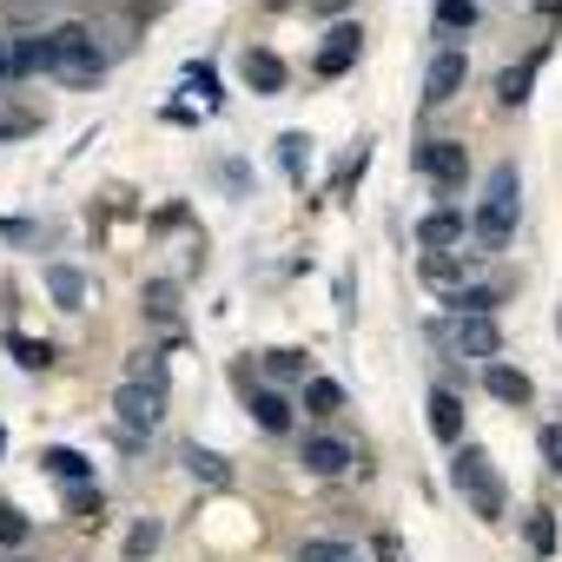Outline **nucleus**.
Wrapping results in <instances>:
<instances>
[{
	"instance_id": "f257e3e1",
	"label": "nucleus",
	"mask_w": 562,
	"mask_h": 562,
	"mask_svg": "<svg viewBox=\"0 0 562 562\" xmlns=\"http://www.w3.org/2000/svg\"><path fill=\"white\" fill-rule=\"evenodd\" d=\"M476 245L483 251H503L509 245V232H516V166L503 159V166H490V186H483V205H476Z\"/></svg>"
},
{
	"instance_id": "f03ea898",
	"label": "nucleus",
	"mask_w": 562,
	"mask_h": 562,
	"mask_svg": "<svg viewBox=\"0 0 562 562\" xmlns=\"http://www.w3.org/2000/svg\"><path fill=\"white\" fill-rule=\"evenodd\" d=\"M100 74H106V60H100V47H93V27H80V21L54 27V80H67V87H93Z\"/></svg>"
},
{
	"instance_id": "7ed1b4c3",
	"label": "nucleus",
	"mask_w": 562,
	"mask_h": 562,
	"mask_svg": "<svg viewBox=\"0 0 562 562\" xmlns=\"http://www.w3.org/2000/svg\"><path fill=\"white\" fill-rule=\"evenodd\" d=\"M450 476H457V490L470 496V509H476L483 522H496V516H503V483H496V470H490V457H483L476 443H463V450H457Z\"/></svg>"
},
{
	"instance_id": "20e7f679",
	"label": "nucleus",
	"mask_w": 562,
	"mask_h": 562,
	"mask_svg": "<svg viewBox=\"0 0 562 562\" xmlns=\"http://www.w3.org/2000/svg\"><path fill=\"white\" fill-rule=\"evenodd\" d=\"M411 166H417L424 179H437L443 192H457L463 172H470V153H463V139H424V146L411 153Z\"/></svg>"
},
{
	"instance_id": "39448f33",
	"label": "nucleus",
	"mask_w": 562,
	"mask_h": 562,
	"mask_svg": "<svg viewBox=\"0 0 562 562\" xmlns=\"http://www.w3.org/2000/svg\"><path fill=\"white\" fill-rule=\"evenodd\" d=\"M113 411H120V424L126 430H153L159 417H166V384H120V397H113Z\"/></svg>"
},
{
	"instance_id": "423d86ee",
	"label": "nucleus",
	"mask_w": 562,
	"mask_h": 562,
	"mask_svg": "<svg viewBox=\"0 0 562 562\" xmlns=\"http://www.w3.org/2000/svg\"><path fill=\"white\" fill-rule=\"evenodd\" d=\"M463 80H470V60H463L457 47H443V54L430 60V74H424V106H450V100L463 93Z\"/></svg>"
},
{
	"instance_id": "0eeeda50",
	"label": "nucleus",
	"mask_w": 562,
	"mask_h": 562,
	"mask_svg": "<svg viewBox=\"0 0 562 562\" xmlns=\"http://www.w3.org/2000/svg\"><path fill=\"white\" fill-rule=\"evenodd\" d=\"M457 351H463V358H483V364H496V351H503V331H496V318H457Z\"/></svg>"
},
{
	"instance_id": "6e6552de",
	"label": "nucleus",
	"mask_w": 562,
	"mask_h": 562,
	"mask_svg": "<svg viewBox=\"0 0 562 562\" xmlns=\"http://www.w3.org/2000/svg\"><path fill=\"white\" fill-rule=\"evenodd\" d=\"M358 47H364V34H358V27H338V34H325V47H318V74H325V80L351 74Z\"/></svg>"
},
{
	"instance_id": "1a4fd4ad",
	"label": "nucleus",
	"mask_w": 562,
	"mask_h": 562,
	"mask_svg": "<svg viewBox=\"0 0 562 562\" xmlns=\"http://www.w3.org/2000/svg\"><path fill=\"white\" fill-rule=\"evenodd\" d=\"M417 245H424V251H450V245H463V212L443 205V212L417 218Z\"/></svg>"
},
{
	"instance_id": "9d476101",
	"label": "nucleus",
	"mask_w": 562,
	"mask_h": 562,
	"mask_svg": "<svg viewBox=\"0 0 562 562\" xmlns=\"http://www.w3.org/2000/svg\"><path fill=\"white\" fill-rule=\"evenodd\" d=\"M430 430H437L443 443H457V450H463V397H457V391H443V384L430 391Z\"/></svg>"
},
{
	"instance_id": "9b49d317",
	"label": "nucleus",
	"mask_w": 562,
	"mask_h": 562,
	"mask_svg": "<svg viewBox=\"0 0 562 562\" xmlns=\"http://www.w3.org/2000/svg\"><path fill=\"white\" fill-rule=\"evenodd\" d=\"M305 470H312V476H345V470H351V443H338V437H305Z\"/></svg>"
},
{
	"instance_id": "f8f14e48",
	"label": "nucleus",
	"mask_w": 562,
	"mask_h": 562,
	"mask_svg": "<svg viewBox=\"0 0 562 562\" xmlns=\"http://www.w3.org/2000/svg\"><path fill=\"white\" fill-rule=\"evenodd\" d=\"M245 87L251 93H285V60H278L271 47H251L245 54Z\"/></svg>"
},
{
	"instance_id": "ddd939ff",
	"label": "nucleus",
	"mask_w": 562,
	"mask_h": 562,
	"mask_svg": "<svg viewBox=\"0 0 562 562\" xmlns=\"http://www.w3.org/2000/svg\"><path fill=\"white\" fill-rule=\"evenodd\" d=\"M14 74H54V34H14Z\"/></svg>"
},
{
	"instance_id": "4468645a",
	"label": "nucleus",
	"mask_w": 562,
	"mask_h": 562,
	"mask_svg": "<svg viewBox=\"0 0 562 562\" xmlns=\"http://www.w3.org/2000/svg\"><path fill=\"white\" fill-rule=\"evenodd\" d=\"M483 384H490V397H496V404H529V397H536V384H529L516 364H490V371H483Z\"/></svg>"
},
{
	"instance_id": "2eb2a0df",
	"label": "nucleus",
	"mask_w": 562,
	"mask_h": 562,
	"mask_svg": "<svg viewBox=\"0 0 562 562\" xmlns=\"http://www.w3.org/2000/svg\"><path fill=\"white\" fill-rule=\"evenodd\" d=\"M41 470H47V476H60L67 490H74V483H93V463H87L80 450H67V443H54V450H41Z\"/></svg>"
},
{
	"instance_id": "dca6fc26",
	"label": "nucleus",
	"mask_w": 562,
	"mask_h": 562,
	"mask_svg": "<svg viewBox=\"0 0 562 562\" xmlns=\"http://www.w3.org/2000/svg\"><path fill=\"white\" fill-rule=\"evenodd\" d=\"M47 292H54L60 312H80V305H87V278H80L74 265H47Z\"/></svg>"
},
{
	"instance_id": "f3484780",
	"label": "nucleus",
	"mask_w": 562,
	"mask_h": 562,
	"mask_svg": "<svg viewBox=\"0 0 562 562\" xmlns=\"http://www.w3.org/2000/svg\"><path fill=\"white\" fill-rule=\"evenodd\" d=\"M536 67H542V54H529L522 67H509V74H496V93H503L509 106H522V100H529V80H536Z\"/></svg>"
},
{
	"instance_id": "a211bd4d",
	"label": "nucleus",
	"mask_w": 562,
	"mask_h": 562,
	"mask_svg": "<svg viewBox=\"0 0 562 562\" xmlns=\"http://www.w3.org/2000/svg\"><path fill=\"white\" fill-rule=\"evenodd\" d=\"M305 411H312V417H338V411H345V391H338L331 378H312V384H305Z\"/></svg>"
},
{
	"instance_id": "6ab92c4d",
	"label": "nucleus",
	"mask_w": 562,
	"mask_h": 562,
	"mask_svg": "<svg viewBox=\"0 0 562 562\" xmlns=\"http://www.w3.org/2000/svg\"><path fill=\"white\" fill-rule=\"evenodd\" d=\"M186 463H192V476H205L212 490H225V483H232V463H225L218 450H199V443H192V450H186Z\"/></svg>"
},
{
	"instance_id": "aec40b11",
	"label": "nucleus",
	"mask_w": 562,
	"mask_h": 562,
	"mask_svg": "<svg viewBox=\"0 0 562 562\" xmlns=\"http://www.w3.org/2000/svg\"><path fill=\"white\" fill-rule=\"evenodd\" d=\"M251 417H258V430H285V424H292V404L278 397V391H258V397H251Z\"/></svg>"
},
{
	"instance_id": "412c9836",
	"label": "nucleus",
	"mask_w": 562,
	"mask_h": 562,
	"mask_svg": "<svg viewBox=\"0 0 562 562\" xmlns=\"http://www.w3.org/2000/svg\"><path fill=\"white\" fill-rule=\"evenodd\" d=\"M146 312H153L159 325L179 318V285H172V278H153V285H146Z\"/></svg>"
},
{
	"instance_id": "4be33fe9",
	"label": "nucleus",
	"mask_w": 562,
	"mask_h": 562,
	"mask_svg": "<svg viewBox=\"0 0 562 562\" xmlns=\"http://www.w3.org/2000/svg\"><path fill=\"white\" fill-rule=\"evenodd\" d=\"M100 509H106V503H100V483H74V490H67V516H74V522H100Z\"/></svg>"
},
{
	"instance_id": "5701e85b",
	"label": "nucleus",
	"mask_w": 562,
	"mask_h": 562,
	"mask_svg": "<svg viewBox=\"0 0 562 562\" xmlns=\"http://www.w3.org/2000/svg\"><path fill=\"white\" fill-rule=\"evenodd\" d=\"M299 562H364L351 542H331V536H312L305 549H299Z\"/></svg>"
},
{
	"instance_id": "b1692460",
	"label": "nucleus",
	"mask_w": 562,
	"mask_h": 562,
	"mask_svg": "<svg viewBox=\"0 0 562 562\" xmlns=\"http://www.w3.org/2000/svg\"><path fill=\"white\" fill-rule=\"evenodd\" d=\"M278 159H285L292 179H305V166H312V139H305V133H285V139H278Z\"/></svg>"
},
{
	"instance_id": "393cba45",
	"label": "nucleus",
	"mask_w": 562,
	"mask_h": 562,
	"mask_svg": "<svg viewBox=\"0 0 562 562\" xmlns=\"http://www.w3.org/2000/svg\"><path fill=\"white\" fill-rule=\"evenodd\" d=\"M437 27H443V34L476 27V0H437Z\"/></svg>"
},
{
	"instance_id": "a878e982",
	"label": "nucleus",
	"mask_w": 562,
	"mask_h": 562,
	"mask_svg": "<svg viewBox=\"0 0 562 562\" xmlns=\"http://www.w3.org/2000/svg\"><path fill=\"white\" fill-rule=\"evenodd\" d=\"M27 133H41V113H27V106H0V139H27Z\"/></svg>"
},
{
	"instance_id": "bb28decb",
	"label": "nucleus",
	"mask_w": 562,
	"mask_h": 562,
	"mask_svg": "<svg viewBox=\"0 0 562 562\" xmlns=\"http://www.w3.org/2000/svg\"><path fill=\"white\" fill-rule=\"evenodd\" d=\"M8 351H14L27 371H47V364H54V345H47V338H41V345H34V338H8Z\"/></svg>"
},
{
	"instance_id": "cd10ccee",
	"label": "nucleus",
	"mask_w": 562,
	"mask_h": 562,
	"mask_svg": "<svg viewBox=\"0 0 562 562\" xmlns=\"http://www.w3.org/2000/svg\"><path fill=\"white\" fill-rule=\"evenodd\" d=\"M0 542H8V549H21V542H27V516H21L14 503H0Z\"/></svg>"
},
{
	"instance_id": "c85d7f7f",
	"label": "nucleus",
	"mask_w": 562,
	"mask_h": 562,
	"mask_svg": "<svg viewBox=\"0 0 562 562\" xmlns=\"http://www.w3.org/2000/svg\"><path fill=\"white\" fill-rule=\"evenodd\" d=\"M153 549H159V522H139V529L126 536V555H133V562H146Z\"/></svg>"
},
{
	"instance_id": "c756f323",
	"label": "nucleus",
	"mask_w": 562,
	"mask_h": 562,
	"mask_svg": "<svg viewBox=\"0 0 562 562\" xmlns=\"http://www.w3.org/2000/svg\"><path fill=\"white\" fill-rule=\"evenodd\" d=\"M265 371H271V378H299V371H305V351H271Z\"/></svg>"
},
{
	"instance_id": "7c9ffc66",
	"label": "nucleus",
	"mask_w": 562,
	"mask_h": 562,
	"mask_svg": "<svg viewBox=\"0 0 562 562\" xmlns=\"http://www.w3.org/2000/svg\"><path fill=\"white\" fill-rule=\"evenodd\" d=\"M529 542H536V549H542V555H549V549H555V522H549V516H542V509H536V516H529Z\"/></svg>"
},
{
	"instance_id": "2f4dec72",
	"label": "nucleus",
	"mask_w": 562,
	"mask_h": 562,
	"mask_svg": "<svg viewBox=\"0 0 562 562\" xmlns=\"http://www.w3.org/2000/svg\"><path fill=\"white\" fill-rule=\"evenodd\" d=\"M0 80H21V74H14V41H8V34H0Z\"/></svg>"
},
{
	"instance_id": "473e14b6",
	"label": "nucleus",
	"mask_w": 562,
	"mask_h": 562,
	"mask_svg": "<svg viewBox=\"0 0 562 562\" xmlns=\"http://www.w3.org/2000/svg\"><path fill=\"white\" fill-rule=\"evenodd\" d=\"M0 457H8V424H0Z\"/></svg>"
},
{
	"instance_id": "72a5a7b5",
	"label": "nucleus",
	"mask_w": 562,
	"mask_h": 562,
	"mask_svg": "<svg viewBox=\"0 0 562 562\" xmlns=\"http://www.w3.org/2000/svg\"><path fill=\"white\" fill-rule=\"evenodd\" d=\"M555 470H562V457H555Z\"/></svg>"
}]
</instances>
